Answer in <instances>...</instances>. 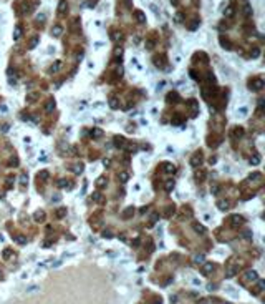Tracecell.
Here are the masks:
<instances>
[{"mask_svg": "<svg viewBox=\"0 0 265 304\" xmlns=\"http://www.w3.org/2000/svg\"><path fill=\"white\" fill-rule=\"evenodd\" d=\"M244 14H245V17H249V15L252 14V9H250V5H245V9H244Z\"/></svg>", "mask_w": 265, "mask_h": 304, "instance_id": "obj_21", "label": "cell"}, {"mask_svg": "<svg viewBox=\"0 0 265 304\" xmlns=\"http://www.w3.org/2000/svg\"><path fill=\"white\" fill-rule=\"evenodd\" d=\"M66 7H68V5H66V0H61V2H60L58 14H60V15H63V14H65V10H66Z\"/></svg>", "mask_w": 265, "mask_h": 304, "instance_id": "obj_5", "label": "cell"}, {"mask_svg": "<svg viewBox=\"0 0 265 304\" xmlns=\"http://www.w3.org/2000/svg\"><path fill=\"white\" fill-rule=\"evenodd\" d=\"M176 168H174V165H171V163H164V171H167V173H171V171H174Z\"/></svg>", "mask_w": 265, "mask_h": 304, "instance_id": "obj_11", "label": "cell"}, {"mask_svg": "<svg viewBox=\"0 0 265 304\" xmlns=\"http://www.w3.org/2000/svg\"><path fill=\"white\" fill-rule=\"evenodd\" d=\"M110 106H111V108H116V106H118V101H116V98H111V100H110Z\"/></svg>", "mask_w": 265, "mask_h": 304, "instance_id": "obj_24", "label": "cell"}, {"mask_svg": "<svg viewBox=\"0 0 265 304\" xmlns=\"http://www.w3.org/2000/svg\"><path fill=\"white\" fill-rule=\"evenodd\" d=\"M220 43H222V45H224V48H227V50H229V48H230V43H229V42L225 40L224 37H220Z\"/></svg>", "mask_w": 265, "mask_h": 304, "instance_id": "obj_16", "label": "cell"}, {"mask_svg": "<svg viewBox=\"0 0 265 304\" xmlns=\"http://www.w3.org/2000/svg\"><path fill=\"white\" fill-rule=\"evenodd\" d=\"M10 254H12V251H10V249H5V251H3V258H8Z\"/></svg>", "mask_w": 265, "mask_h": 304, "instance_id": "obj_30", "label": "cell"}, {"mask_svg": "<svg viewBox=\"0 0 265 304\" xmlns=\"http://www.w3.org/2000/svg\"><path fill=\"white\" fill-rule=\"evenodd\" d=\"M181 19H182V15H181V14H177V15H176V20H177V22H182Z\"/></svg>", "mask_w": 265, "mask_h": 304, "instance_id": "obj_32", "label": "cell"}, {"mask_svg": "<svg viewBox=\"0 0 265 304\" xmlns=\"http://www.w3.org/2000/svg\"><path fill=\"white\" fill-rule=\"evenodd\" d=\"M114 145H116V146H124V138H121V136H116V141H114Z\"/></svg>", "mask_w": 265, "mask_h": 304, "instance_id": "obj_10", "label": "cell"}, {"mask_svg": "<svg viewBox=\"0 0 265 304\" xmlns=\"http://www.w3.org/2000/svg\"><path fill=\"white\" fill-rule=\"evenodd\" d=\"M134 15H136L137 22H144V14H142V12H139V10H136V12H134Z\"/></svg>", "mask_w": 265, "mask_h": 304, "instance_id": "obj_8", "label": "cell"}, {"mask_svg": "<svg viewBox=\"0 0 265 304\" xmlns=\"http://www.w3.org/2000/svg\"><path fill=\"white\" fill-rule=\"evenodd\" d=\"M197 23H199V20H194V22H192L191 25H189V28H191V30H194V28L197 27Z\"/></svg>", "mask_w": 265, "mask_h": 304, "instance_id": "obj_28", "label": "cell"}, {"mask_svg": "<svg viewBox=\"0 0 265 304\" xmlns=\"http://www.w3.org/2000/svg\"><path fill=\"white\" fill-rule=\"evenodd\" d=\"M219 208H220V209H227V208H229L227 206V201H220L219 203Z\"/></svg>", "mask_w": 265, "mask_h": 304, "instance_id": "obj_26", "label": "cell"}, {"mask_svg": "<svg viewBox=\"0 0 265 304\" xmlns=\"http://www.w3.org/2000/svg\"><path fill=\"white\" fill-rule=\"evenodd\" d=\"M93 199H95V201H100L101 196H100V194H95V196H93Z\"/></svg>", "mask_w": 265, "mask_h": 304, "instance_id": "obj_33", "label": "cell"}, {"mask_svg": "<svg viewBox=\"0 0 265 304\" xmlns=\"http://www.w3.org/2000/svg\"><path fill=\"white\" fill-rule=\"evenodd\" d=\"M128 176H129V175H128V173H126V171H123V173H119V178H121V181H123V183H124V181H128Z\"/></svg>", "mask_w": 265, "mask_h": 304, "instance_id": "obj_17", "label": "cell"}, {"mask_svg": "<svg viewBox=\"0 0 265 304\" xmlns=\"http://www.w3.org/2000/svg\"><path fill=\"white\" fill-rule=\"evenodd\" d=\"M65 214H66V208H60L58 211H56V216L58 218H63Z\"/></svg>", "mask_w": 265, "mask_h": 304, "instance_id": "obj_12", "label": "cell"}, {"mask_svg": "<svg viewBox=\"0 0 265 304\" xmlns=\"http://www.w3.org/2000/svg\"><path fill=\"white\" fill-rule=\"evenodd\" d=\"M103 236H105V238H111V234H110V231H105V233H103Z\"/></svg>", "mask_w": 265, "mask_h": 304, "instance_id": "obj_34", "label": "cell"}, {"mask_svg": "<svg viewBox=\"0 0 265 304\" xmlns=\"http://www.w3.org/2000/svg\"><path fill=\"white\" fill-rule=\"evenodd\" d=\"M38 43V37H35V38H32V42H30V48H35V45Z\"/></svg>", "mask_w": 265, "mask_h": 304, "instance_id": "obj_23", "label": "cell"}, {"mask_svg": "<svg viewBox=\"0 0 265 304\" xmlns=\"http://www.w3.org/2000/svg\"><path fill=\"white\" fill-rule=\"evenodd\" d=\"M194 229L196 231H199V233H206V228H204V226H201V224H194Z\"/></svg>", "mask_w": 265, "mask_h": 304, "instance_id": "obj_14", "label": "cell"}, {"mask_svg": "<svg viewBox=\"0 0 265 304\" xmlns=\"http://www.w3.org/2000/svg\"><path fill=\"white\" fill-rule=\"evenodd\" d=\"M257 277H259V276H257V272H255V271H249V272H247V279H252V281H255Z\"/></svg>", "mask_w": 265, "mask_h": 304, "instance_id": "obj_7", "label": "cell"}, {"mask_svg": "<svg viewBox=\"0 0 265 304\" xmlns=\"http://www.w3.org/2000/svg\"><path fill=\"white\" fill-rule=\"evenodd\" d=\"M96 184H98V186H103V184H105V181H103V178H100V181H98V183H96Z\"/></svg>", "mask_w": 265, "mask_h": 304, "instance_id": "obj_35", "label": "cell"}, {"mask_svg": "<svg viewBox=\"0 0 265 304\" xmlns=\"http://www.w3.org/2000/svg\"><path fill=\"white\" fill-rule=\"evenodd\" d=\"M20 32H22V30H20V27H17V30H15V35H13V38H18V37H20Z\"/></svg>", "mask_w": 265, "mask_h": 304, "instance_id": "obj_29", "label": "cell"}, {"mask_svg": "<svg viewBox=\"0 0 265 304\" xmlns=\"http://www.w3.org/2000/svg\"><path fill=\"white\" fill-rule=\"evenodd\" d=\"M264 87V82H262L260 78L254 80V82H250V90H260V88Z\"/></svg>", "mask_w": 265, "mask_h": 304, "instance_id": "obj_1", "label": "cell"}, {"mask_svg": "<svg viewBox=\"0 0 265 304\" xmlns=\"http://www.w3.org/2000/svg\"><path fill=\"white\" fill-rule=\"evenodd\" d=\"M15 239L18 241V243H22V244H25V243H27V239H25L23 236H15Z\"/></svg>", "mask_w": 265, "mask_h": 304, "instance_id": "obj_25", "label": "cell"}, {"mask_svg": "<svg viewBox=\"0 0 265 304\" xmlns=\"http://www.w3.org/2000/svg\"><path fill=\"white\" fill-rule=\"evenodd\" d=\"M230 219H232V221H230V224H232V226H239V224H242V218H240V216H232Z\"/></svg>", "mask_w": 265, "mask_h": 304, "instance_id": "obj_4", "label": "cell"}, {"mask_svg": "<svg viewBox=\"0 0 265 304\" xmlns=\"http://www.w3.org/2000/svg\"><path fill=\"white\" fill-rule=\"evenodd\" d=\"M259 161H260V156H259V155H255L254 158H250V165H257Z\"/></svg>", "mask_w": 265, "mask_h": 304, "instance_id": "obj_18", "label": "cell"}, {"mask_svg": "<svg viewBox=\"0 0 265 304\" xmlns=\"http://www.w3.org/2000/svg\"><path fill=\"white\" fill-rule=\"evenodd\" d=\"M43 218H45V213H43V211H37V213H35V219H37V221H43Z\"/></svg>", "mask_w": 265, "mask_h": 304, "instance_id": "obj_9", "label": "cell"}, {"mask_svg": "<svg viewBox=\"0 0 265 304\" xmlns=\"http://www.w3.org/2000/svg\"><path fill=\"white\" fill-rule=\"evenodd\" d=\"M101 135H103V131H101V130H98V128L91 131V136H95V138H98V136H101Z\"/></svg>", "mask_w": 265, "mask_h": 304, "instance_id": "obj_15", "label": "cell"}, {"mask_svg": "<svg viewBox=\"0 0 265 304\" xmlns=\"http://www.w3.org/2000/svg\"><path fill=\"white\" fill-rule=\"evenodd\" d=\"M214 269V264L212 263H207V264H204V267H202V272L204 274H210V271Z\"/></svg>", "mask_w": 265, "mask_h": 304, "instance_id": "obj_3", "label": "cell"}, {"mask_svg": "<svg viewBox=\"0 0 265 304\" xmlns=\"http://www.w3.org/2000/svg\"><path fill=\"white\" fill-rule=\"evenodd\" d=\"M225 304H230V302H225Z\"/></svg>", "mask_w": 265, "mask_h": 304, "instance_id": "obj_37", "label": "cell"}, {"mask_svg": "<svg viewBox=\"0 0 265 304\" xmlns=\"http://www.w3.org/2000/svg\"><path fill=\"white\" fill-rule=\"evenodd\" d=\"M194 263H196V264H202V263H204V256H202V254L196 256V258H194Z\"/></svg>", "mask_w": 265, "mask_h": 304, "instance_id": "obj_13", "label": "cell"}, {"mask_svg": "<svg viewBox=\"0 0 265 304\" xmlns=\"http://www.w3.org/2000/svg\"><path fill=\"white\" fill-rule=\"evenodd\" d=\"M38 178H43V180H46V178H48V173H46V171H41L40 175H38Z\"/></svg>", "mask_w": 265, "mask_h": 304, "instance_id": "obj_27", "label": "cell"}, {"mask_svg": "<svg viewBox=\"0 0 265 304\" xmlns=\"http://www.w3.org/2000/svg\"><path fill=\"white\" fill-rule=\"evenodd\" d=\"M234 14V9L232 7H230V9H227V12H225V15H229V17H230V15Z\"/></svg>", "mask_w": 265, "mask_h": 304, "instance_id": "obj_31", "label": "cell"}, {"mask_svg": "<svg viewBox=\"0 0 265 304\" xmlns=\"http://www.w3.org/2000/svg\"><path fill=\"white\" fill-rule=\"evenodd\" d=\"M201 161H202V155H201V153H196V155L192 156V160H191V165L192 166H199V165H201Z\"/></svg>", "mask_w": 265, "mask_h": 304, "instance_id": "obj_2", "label": "cell"}, {"mask_svg": "<svg viewBox=\"0 0 265 304\" xmlns=\"http://www.w3.org/2000/svg\"><path fill=\"white\" fill-rule=\"evenodd\" d=\"M252 55H254V57H257V55H259V48H255V50L252 52Z\"/></svg>", "mask_w": 265, "mask_h": 304, "instance_id": "obj_36", "label": "cell"}, {"mask_svg": "<svg viewBox=\"0 0 265 304\" xmlns=\"http://www.w3.org/2000/svg\"><path fill=\"white\" fill-rule=\"evenodd\" d=\"M132 214H134V208L131 206V208H128V209L123 213V218H124V219H128V218H129V216H132Z\"/></svg>", "mask_w": 265, "mask_h": 304, "instance_id": "obj_6", "label": "cell"}, {"mask_svg": "<svg viewBox=\"0 0 265 304\" xmlns=\"http://www.w3.org/2000/svg\"><path fill=\"white\" fill-rule=\"evenodd\" d=\"M45 108H46V110H48V111H50L51 108H55V101H53V100H50V101H48V103H46V106H45Z\"/></svg>", "mask_w": 265, "mask_h": 304, "instance_id": "obj_20", "label": "cell"}, {"mask_svg": "<svg viewBox=\"0 0 265 304\" xmlns=\"http://www.w3.org/2000/svg\"><path fill=\"white\" fill-rule=\"evenodd\" d=\"M51 32H53V35H55V37H58L60 33H61V27H58V25H56V27L53 28V30H51Z\"/></svg>", "mask_w": 265, "mask_h": 304, "instance_id": "obj_19", "label": "cell"}, {"mask_svg": "<svg viewBox=\"0 0 265 304\" xmlns=\"http://www.w3.org/2000/svg\"><path fill=\"white\" fill-rule=\"evenodd\" d=\"M172 188H174V181L171 180V181H167V183H166V189H167V191H171Z\"/></svg>", "mask_w": 265, "mask_h": 304, "instance_id": "obj_22", "label": "cell"}]
</instances>
